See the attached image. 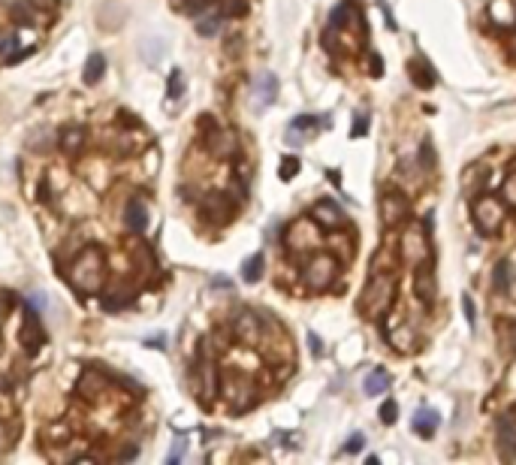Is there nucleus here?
Masks as SVG:
<instances>
[{
	"mask_svg": "<svg viewBox=\"0 0 516 465\" xmlns=\"http://www.w3.org/2000/svg\"><path fill=\"white\" fill-rule=\"evenodd\" d=\"M109 390H112V381L106 378L103 369H85V372H81V378H79V384H76L79 399H85V402H91V405L103 402Z\"/></svg>",
	"mask_w": 516,
	"mask_h": 465,
	"instance_id": "1a4fd4ad",
	"label": "nucleus"
},
{
	"mask_svg": "<svg viewBox=\"0 0 516 465\" xmlns=\"http://www.w3.org/2000/svg\"><path fill=\"white\" fill-rule=\"evenodd\" d=\"M169 100H178L181 94H185V76H181V70H175V73H172V76H169Z\"/></svg>",
	"mask_w": 516,
	"mask_h": 465,
	"instance_id": "72a5a7b5",
	"label": "nucleus"
},
{
	"mask_svg": "<svg viewBox=\"0 0 516 465\" xmlns=\"http://www.w3.org/2000/svg\"><path fill=\"white\" fill-rule=\"evenodd\" d=\"M22 58H27V52L18 49V36L15 33L0 36V63H18Z\"/></svg>",
	"mask_w": 516,
	"mask_h": 465,
	"instance_id": "a878e982",
	"label": "nucleus"
},
{
	"mask_svg": "<svg viewBox=\"0 0 516 465\" xmlns=\"http://www.w3.org/2000/svg\"><path fill=\"white\" fill-rule=\"evenodd\" d=\"M3 317H6V305L0 303V323H3Z\"/></svg>",
	"mask_w": 516,
	"mask_h": 465,
	"instance_id": "09e8293b",
	"label": "nucleus"
},
{
	"mask_svg": "<svg viewBox=\"0 0 516 465\" xmlns=\"http://www.w3.org/2000/svg\"><path fill=\"white\" fill-rule=\"evenodd\" d=\"M407 73H411L414 85L416 88H425V91L435 88V79H438V76H435V70L429 67V61H423V58H416V61L407 63Z\"/></svg>",
	"mask_w": 516,
	"mask_h": 465,
	"instance_id": "4be33fe9",
	"label": "nucleus"
},
{
	"mask_svg": "<svg viewBox=\"0 0 516 465\" xmlns=\"http://www.w3.org/2000/svg\"><path fill=\"white\" fill-rule=\"evenodd\" d=\"M287 245L293 251H311L320 245V236H317V227L311 221H296L290 224V233H287Z\"/></svg>",
	"mask_w": 516,
	"mask_h": 465,
	"instance_id": "dca6fc26",
	"label": "nucleus"
},
{
	"mask_svg": "<svg viewBox=\"0 0 516 465\" xmlns=\"http://www.w3.org/2000/svg\"><path fill=\"white\" fill-rule=\"evenodd\" d=\"M226 15H233V18H239L248 13V0H226V9H224Z\"/></svg>",
	"mask_w": 516,
	"mask_h": 465,
	"instance_id": "e433bc0d",
	"label": "nucleus"
},
{
	"mask_svg": "<svg viewBox=\"0 0 516 465\" xmlns=\"http://www.w3.org/2000/svg\"><path fill=\"white\" fill-rule=\"evenodd\" d=\"M217 393H224L233 414L248 411V408H253V402H257V387H253V381L248 375H242L239 369L221 372V387H217Z\"/></svg>",
	"mask_w": 516,
	"mask_h": 465,
	"instance_id": "20e7f679",
	"label": "nucleus"
},
{
	"mask_svg": "<svg viewBox=\"0 0 516 465\" xmlns=\"http://www.w3.org/2000/svg\"><path fill=\"white\" fill-rule=\"evenodd\" d=\"M263 269H266V257H263V254H251V257L242 263V278L248 281V284H257L263 278Z\"/></svg>",
	"mask_w": 516,
	"mask_h": 465,
	"instance_id": "bb28decb",
	"label": "nucleus"
},
{
	"mask_svg": "<svg viewBox=\"0 0 516 465\" xmlns=\"http://www.w3.org/2000/svg\"><path fill=\"white\" fill-rule=\"evenodd\" d=\"M438 423H441V417L435 414L432 408H420V411L414 414V420H411L414 432H416V435H423V439H432L435 429H438Z\"/></svg>",
	"mask_w": 516,
	"mask_h": 465,
	"instance_id": "412c9836",
	"label": "nucleus"
},
{
	"mask_svg": "<svg viewBox=\"0 0 516 465\" xmlns=\"http://www.w3.org/2000/svg\"><path fill=\"white\" fill-rule=\"evenodd\" d=\"M362 390H366L368 396H377V393H386L389 390V375L384 369H375V372H368L366 381H362Z\"/></svg>",
	"mask_w": 516,
	"mask_h": 465,
	"instance_id": "cd10ccee",
	"label": "nucleus"
},
{
	"mask_svg": "<svg viewBox=\"0 0 516 465\" xmlns=\"http://www.w3.org/2000/svg\"><path fill=\"white\" fill-rule=\"evenodd\" d=\"M31 3H33L36 9H40V13H45V9H52V6H54V0H31Z\"/></svg>",
	"mask_w": 516,
	"mask_h": 465,
	"instance_id": "49530a36",
	"label": "nucleus"
},
{
	"mask_svg": "<svg viewBox=\"0 0 516 465\" xmlns=\"http://www.w3.org/2000/svg\"><path fill=\"white\" fill-rule=\"evenodd\" d=\"M72 275L70 284L79 294H97L106 284V254L100 245H85L76 257H72Z\"/></svg>",
	"mask_w": 516,
	"mask_h": 465,
	"instance_id": "f257e3e1",
	"label": "nucleus"
},
{
	"mask_svg": "<svg viewBox=\"0 0 516 465\" xmlns=\"http://www.w3.org/2000/svg\"><path fill=\"white\" fill-rule=\"evenodd\" d=\"M181 453H185V441H175V448H172V453L166 457V462H169V465H175V462L181 459Z\"/></svg>",
	"mask_w": 516,
	"mask_h": 465,
	"instance_id": "a19ab883",
	"label": "nucleus"
},
{
	"mask_svg": "<svg viewBox=\"0 0 516 465\" xmlns=\"http://www.w3.org/2000/svg\"><path fill=\"white\" fill-rule=\"evenodd\" d=\"M275 97H278V79L272 73H263V76L253 79V106L263 109L275 103Z\"/></svg>",
	"mask_w": 516,
	"mask_h": 465,
	"instance_id": "6ab92c4d",
	"label": "nucleus"
},
{
	"mask_svg": "<svg viewBox=\"0 0 516 465\" xmlns=\"http://www.w3.org/2000/svg\"><path fill=\"white\" fill-rule=\"evenodd\" d=\"M396 417H398V405L393 402V399H386V402L380 405V420L389 426V423H396Z\"/></svg>",
	"mask_w": 516,
	"mask_h": 465,
	"instance_id": "f704fd0d",
	"label": "nucleus"
},
{
	"mask_svg": "<svg viewBox=\"0 0 516 465\" xmlns=\"http://www.w3.org/2000/svg\"><path fill=\"white\" fill-rule=\"evenodd\" d=\"M106 76V54H88V61H85V70H81V79H85V85H97L100 79Z\"/></svg>",
	"mask_w": 516,
	"mask_h": 465,
	"instance_id": "393cba45",
	"label": "nucleus"
},
{
	"mask_svg": "<svg viewBox=\"0 0 516 465\" xmlns=\"http://www.w3.org/2000/svg\"><path fill=\"white\" fill-rule=\"evenodd\" d=\"M136 303V294L133 290H115V294H106L100 296V305H103V312H124V308H130Z\"/></svg>",
	"mask_w": 516,
	"mask_h": 465,
	"instance_id": "b1692460",
	"label": "nucleus"
},
{
	"mask_svg": "<svg viewBox=\"0 0 516 465\" xmlns=\"http://www.w3.org/2000/svg\"><path fill=\"white\" fill-rule=\"evenodd\" d=\"M0 353H3V339H0Z\"/></svg>",
	"mask_w": 516,
	"mask_h": 465,
	"instance_id": "8fccbe9b",
	"label": "nucleus"
},
{
	"mask_svg": "<svg viewBox=\"0 0 516 465\" xmlns=\"http://www.w3.org/2000/svg\"><path fill=\"white\" fill-rule=\"evenodd\" d=\"M221 22H224V18L217 15V13L199 18V22H196V33H199V36H214L217 31H221Z\"/></svg>",
	"mask_w": 516,
	"mask_h": 465,
	"instance_id": "7c9ffc66",
	"label": "nucleus"
},
{
	"mask_svg": "<svg viewBox=\"0 0 516 465\" xmlns=\"http://www.w3.org/2000/svg\"><path fill=\"white\" fill-rule=\"evenodd\" d=\"M58 145H61L63 154H70V158H79V154L85 151V145H88V127H81V124H67V127H61Z\"/></svg>",
	"mask_w": 516,
	"mask_h": 465,
	"instance_id": "f3484780",
	"label": "nucleus"
},
{
	"mask_svg": "<svg viewBox=\"0 0 516 465\" xmlns=\"http://www.w3.org/2000/svg\"><path fill=\"white\" fill-rule=\"evenodd\" d=\"M498 339H501L504 348L516 357V321H507V317H504V321L498 323Z\"/></svg>",
	"mask_w": 516,
	"mask_h": 465,
	"instance_id": "c85d7f7f",
	"label": "nucleus"
},
{
	"mask_svg": "<svg viewBox=\"0 0 516 465\" xmlns=\"http://www.w3.org/2000/svg\"><path fill=\"white\" fill-rule=\"evenodd\" d=\"M366 124H368L366 115H359V118H357V127H353V136H362V133H366Z\"/></svg>",
	"mask_w": 516,
	"mask_h": 465,
	"instance_id": "a18cd8bd",
	"label": "nucleus"
},
{
	"mask_svg": "<svg viewBox=\"0 0 516 465\" xmlns=\"http://www.w3.org/2000/svg\"><path fill=\"white\" fill-rule=\"evenodd\" d=\"M27 145H31V148L33 151H45V148H52V133L49 130H36L33 136H31V139H27Z\"/></svg>",
	"mask_w": 516,
	"mask_h": 465,
	"instance_id": "2f4dec72",
	"label": "nucleus"
},
{
	"mask_svg": "<svg viewBox=\"0 0 516 465\" xmlns=\"http://www.w3.org/2000/svg\"><path fill=\"white\" fill-rule=\"evenodd\" d=\"M402 257H405L407 263H414V266L432 257L429 239L423 236V227H407V230L402 233Z\"/></svg>",
	"mask_w": 516,
	"mask_h": 465,
	"instance_id": "ddd939ff",
	"label": "nucleus"
},
{
	"mask_svg": "<svg viewBox=\"0 0 516 465\" xmlns=\"http://www.w3.org/2000/svg\"><path fill=\"white\" fill-rule=\"evenodd\" d=\"M362 448H366V435H350L347 439V444H344V453H359Z\"/></svg>",
	"mask_w": 516,
	"mask_h": 465,
	"instance_id": "4c0bfd02",
	"label": "nucleus"
},
{
	"mask_svg": "<svg viewBox=\"0 0 516 465\" xmlns=\"http://www.w3.org/2000/svg\"><path fill=\"white\" fill-rule=\"evenodd\" d=\"M199 136H203V145L212 158H235L239 154V139H235L233 130H226L214 121L212 115H199Z\"/></svg>",
	"mask_w": 516,
	"mask_h": 465,
	"instance_id": "39448f33",
	"label": "nucleus"
},
{
	"mask_svg": "<svg viewBox=\"0 0 516 465\" xmlns=\"http://www.w3.org/2000/svg\"><path fill=\"white\" fill-rule=\"evenodd\" d=\"M9 18H13L15 24H36V18H40V9H36L31 0H15V3H9Z\"/></svg>",
	"mask_w": 516,
	"mask_h": 465,
	"instance_id": "5701e85b",
	"label": "nucleus"
},
{
	"mask_svg": "<svg viewBox=\"0 0 516 465\" xmlns=\"http://www.w3.org/2000/svg\"><path fill=\"white\" fill-rule=\"evenodd\" d=\"M40 203L42 206H54V190H52L49 181H42V185H40Z\"/></svg>",
	"mask_w": 516,
	"mask_h": 465,
	"instance_id": "58836bf2",
	"label": "nucleus"
},
{
	"mask_svg": "<svg viewBox=\"0 0 516 465\" xmlns=\"http://www.w3.org/2000/svg\"><path fill=\"white\" fill-rule=\"evenodd\" d=\"M425 160V167H432V163H435V158H432V145L429 142H425L423 145V148H420V163Z\"/></svg>",
	"mask_w": 516,
	"mask_h": 465,
	"instance_id": "37998d69",
	"label": "nucleus"
},
{
	"mask_svg": "<svg viewBox=\"0 0 516 465\" xmlns=\"http://www.w3.org/2000/svg\"><path fill=\"white\" fill-rule=\"evenodd\" d=\"M18 339H22V348L27 351V357H33V353L42 351L45 330H42L40 314H36L33 308H27V312H24V321H22V333H18Z\"/></svg>",
	"mask_w": 516,
	"mask_h": 465,
	"instance_id": "f8f14e48",
	"label": "nucleus"
},
{
	"mask_svg": "<svg viewBox=\"0 0 516 465\" xmlns=\"http://www.w3.org/2000/svg\"><path fill=\"white\" fill-rule=\"evenodd\" d=\"M299 172V158H284L281 160V178L284 181H290Z\"/></svg>",
	"mask_w": 516,
	"mask_h": 465,
	"instance_id": "c9c22d12",
	"label": "nucleus"
},
{
	"mask_svg": "<svg viewBox=\"0 0 516 465\" xmlns=\"http://www.w3.org/2000/svg\"><path fill=\"white\" fill-rule=\"evenodd\" d=\"M190 387H194V393L199 396L203 405H212V399L217 396L221 369H217V363L212 360V344L208 342H199V348H196L194 366H190Z\"/></svg>",
	"mask_w": 516,
	"mask_h": 465,
	"instance_id": "7ed1b4c3",
	"label": "nucleus"
},
{
	"mask_svg": "<svg viewBox=\"0 0 516 465\" xmlns=\"http://www.w3.org/2000/svg\"><path fill=\"white\" fill-rule=\"evenodd\" d=\"M308 344H311V353H314V357H320V353H323V348H320V339H317L314 333L308 335Z\"/></svg>",
	"mask_w": 516,
	"mask_h": 465,
	"instance_id": "c03bdc74",
	"label": "nucleus"
},
{
	"mask_svg": "<svg viewBox=\"0 0 516 465\" xmlns=\"http://www.w3.org/2000/svg\"><path fill=\"white\" fill-rule=\"evenodd\" d=\"M371 70H375L377 76H380V73H384V63H380V58H377V54H375V58H371Z\"/></svg>",
	"mask_w": 516,
	"mask_h": 465,
	"instance_id": "de8ad7c7",
	"label": "nucleus"
},
{
	"mask_svg": "<svg viewBox=\"0 0 516 465\" xmlns=\"http://www.w3.org/2000/svg\"><path fill=\"white\" fill-rule=\"evenodd\" d=\"M235 215V199H230V194H221V190H212L199 199V218L205 224H214V227H224L230 224Z\"/></svg>",
	"mask_w": 516,
	"mask_h": 465,
	"instance_id": "423d86ee",
	"label": "nucleus"
},
{
	"mask_svg": "<svg viewBox=\"0 0 516 465\" xmlns=\"http://www.w3.org/2000/svg\"><path fill=\"white\" fill-rule=\"evenodd\" d=\"M498 450L504 459H516V408L498 417Z\"/></svg>",
	"mask_w": 516,
	"mask_h": 465,
	"instance_id": "4468645a",
	"label": "nucleus"
},
{
	"mask_svg": "<svg viewBox=\"0 0 516 465\" xmlns=\"http://www.w3.org/2000/svg\"><path fill=\"white\" fill-rule=\"evenodd\" d=\"M396 290H398V278H396L393 269L375 272V275H371V281L366 284V290H362V296H359L362 314L371 317V321H380V317H384L389 308H393V303H396Z\"/></svg>",
	"mask_w": 516,
	"mask_h": 465,
	"instance_id": "f03ea898",
	"label": "nucleus"
},
{
	"mask_svg": "<svg viewBox=\"0 0 516 465\" xmlns=\"http://www.w3.org/2000/svg\"><path fill=\"white\" fill-rule=\"evenodd\" d=\"M462 308H465L468 323H474V303H471V296H462Z\"/></svg>",
	"mask_w": 516,
	"mask_h": 465,
	"instance_id": "79ce46f5",
	"label": "nucleus"
},
{
	"mask_svg": "<svg viewBox=\"0 0 516 465\" xmlns=\"http://www.w3.org/2000/svg\"><path fill=\"white\" fill-rule=\"evenodd\" d=\"M230 333H233L235 342H242V344H248V348H253V344L260 342V335H263V321L253 312H248V308H242V312L230 321Z\"/></svg>",
	"mask_w": 516,
	"mask_h": 465,
	"instance_id": "9b49d317",
	"label": "nucleus"
},
{
	"mask_svg": "<svg viewBox=\"0 0 516 465\" xmlns=\"http://www.w3.org/2000/svg\"><path fill=\"white\" fill-rule=\"evenodd\" d=\"M124 224L130 233H145V227H148V206H145L142 199H127Z\"/></svg>",
	"mask_w": 516,
	"mask_h": 465,
	"instance_id": "aec40b11",
	"label": "nucleus"
},
{
	"mask_svg": "<svg viewBox=\"0 0 516 465\" xmlns=\"http://www.w3.org/2000/svg\"><path fill=\"white\" fill-rule=\"evenodd\" d=\"M9 444H13V435H9L6 423L0 420V453H6V450H9Z\"/></svg>",
	"mask_w": 516,
	"mask_h": 465,
	"instance_id": "ea45409f",
	"label": "nucleus"
},
{
	"mask_svg": "<svg viewBox=\"0 0 516 465\" xmlns=\"http://www.w3.org/2000/svg\"><path fill=\"white\" fill-rule=\"evenodd\" d=\"M414 290H416V296H420L425 305H432V303H435V296H438V281H435L432 257H429V260H423V263H416Z\"/></svg>",
	"mask_w": 516,
	"mask_h": 465,
	"instance_id": "2eb2a0df",
	"label": "nucleus"
},
{
	"mask_svg": "<svg viewBox=\"0 0 516 465\" xmlns=\"http://www.w3.org/2000/svg\"><path fill=\"white\" fill-rule=\"evenodd\" d=\"M314 224L326 227V230H341L344 224H347V218L338 208V203H332V199H320V203L314 206Z\"/></svg>",
	"mask_w": 516,
	"mask_h": 465,
	"instance_id": "a211bd4d",
	"label": "nucleus"
},
{
	"mask_svg": "<svg viewBox=\"0 0 516 465\" xmlns=\"http://www.w3.org/2000/svg\"><path fill=\"white\" fill-rule=\"evenodd\" d=\"M471 215H474L477 230L489 236L504 221V203L498 197H480V199H474V206H471Z\"/></svg>",
	"mask_w": 516,
	"mask_h": 465,
	"instance_id": "6e6552de",
	"label": "nucleus"
},
{
	"mask_svg": "<svg viewBox=\"0 0 516 465\" xmlns=\"http://www.w3.org/2000/svg\"><path fill=\"white\" fill-rule=\"evenodd\" d=\"M347 22H350V6H347V3L335 6L332 13H329V27H344Z\"/></svg>",
	"mask_w": 516,
	"mask_h": 465,
	"instance_id": "473e14b6",
	"label": "nucleus"
},
{
	"mask_svg": "<svg viewBox=\"0 0 516 465\" xmlns=\"http://www.w3.org/2000/svg\"><path fill=\"white\" fill-rule=\"evenodd\" d=\"M335 275H338V263H335V257H329V254H314V257L305 263V269H302V281L311 290L332 287Z\"/></svg>",
	"mask_w": 516,
	"mask_h": 465,
	"instance_id": "0eeeda50",
	"label": "nucleus"
},
{
	"mask_svg": "<svg viewBox=\"0 0 516 465\" xmlns=\"http://www.w3.org/2000/svg\"><path fill=\"white\" fill-rule=\"evenodd\" d=\"M0 3H9V0H0Z\"/></svg>",
	"mask_w": 516,
	"mask_h": 465,
	"instance_id": "3c124183",
	"label": "nucleus"
},
{
	"mask_svg": "<svg viewBox=\"0 0 516 465\" xmlns=\"http://www.w3.org/2000/svg\"><path fill=\"white\" fill-rule=\"evenodd\" d=\"M407 215H411V203H407V197L402 190H386V194L380 197V218H384V224L389 230L402 227L407 221Z\"/></svg>",
	"mask_w": 516,
	"mask_h": 465,
	"instance_id": "9d476101",
	"label": "nucleus"
},
{
	"mask_svg": "<svg viewBox=\"0 0 516 465\" xmlns=\"http://www.w3.org/2000/svg\"><path fill=\"white\" fill-rule=\"evenodd\" d=\"M492 284H495L498 294H507V290H510V263H507V260H501V263L495 266V272H492Z\"/></svg>",
	"mask_w": 516,
	"mask_h": 465,
	"instance_id": "c756f323",
	"label": "nucleus"
}]
</instances>
